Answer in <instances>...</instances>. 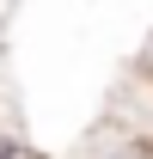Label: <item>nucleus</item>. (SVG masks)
Returning <instances> with one entry per match:
<instances>
[{"instance_id": "f257e3e1", "label": "nucleus", "mask_w": 153, "mask_h": 159, "mask_svg": "<svg viewBox=\"0 0 153 159\" xmlns=\"http://www.w3.org/2000/svg\"><path fill=\"white\" fill-rule=\"evenodd\" d=\"M80 159H153V141L135 129H116V122H98V135L86 141Z\"/></svg>"}, {"instance_id": "f03ea898", "label": "nucleus", "mask_w": 153, "mask_h": 159, "mask_svg": "<svg viewBox=\"0 0 153 159\" xmlns=\"http://www.w3.org/2000/svg\"><path fill=\"white\" fill-rule=\"evenodd\" d=\"M135 67H141V74L153 80V37H147V49H141V61H135Z\"/></svg>"}]
</instances>
